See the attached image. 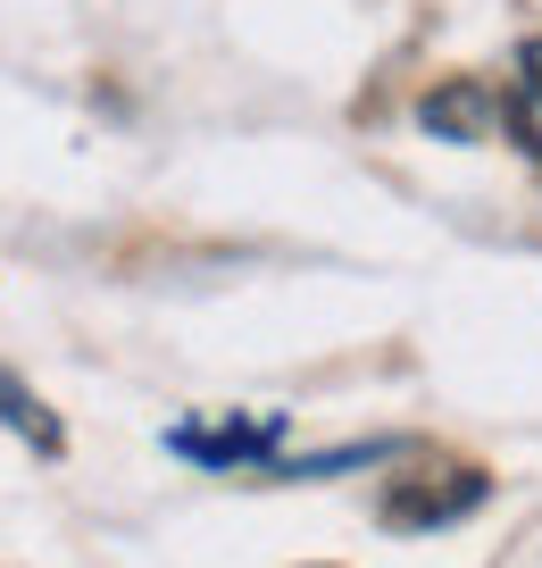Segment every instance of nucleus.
<instances>
[{
  "instance_id": "39448f33",
  "label": "nucleus",
  "mask_w": 542,
  "mask_h": 568,
  "mask_svg": "<svg viewBox=\"0 0 542 568\" xmlns=\"http://www.w3.org/2000/svg\"><path fill=\"white\" fill-rule=\"evenodd\" d=\"M534 109H542V42H525V51H518V118H525V142H534V160H542V125H534Z\"/></svg>"
},
{
  "instance_id": "f03ea898",
  "label": "nucleus",
  "mask_w": 542,
  "mask_h": 568,
  "mask_svg": "<svg viewBox=\"0 0 542 568\" xmlns=\"http://www.w3.org/2000/svg\"><path fill=\"white\" fill-rule=\"evenodd\" d=\"M276 444H284V418L167 426V452H175V460H201V468H276Z\"/></svg>"
},
{
  "instance_id": "20e7f679",
  "label": "nucleus",
  "mask_w": 542,
  "mask_h": 568,
  "mask_svg": "<svg viewBox=\"0 0 542 568\" xmlns=\"http://www.w3.org/2000/svg\"><path fill=\"white\" fill-rule=\"evenodd\" d=\"M0 426H9V435H25L34 452H68V426H59V418H51V409H42L9 368H0Z\"/></svg>"
},
{
  "instance_id": "7ed1b4c3",
  "label": "nucleus",
  "mask_w": 542,
  "mask_h": 568,
  "mask_svg": "<svg viewBox=\"0 0 542 568\" xmlns=\"http://www.w3.org/2000/svg\"><path fill=\"white\" fill-rule=\"evenodd\" d=\"M475 501H484V477L475 468H451V477H401L385 494V527H451V518H468Z\"/></svg>"
},
{
  "instance_id": "f257e3e1",
  "label": "nucleus",
  "mask_w": 542,
  "mask_h": 568,
  "mask_svg": "<svg viewBox=\"0 0 542 568\" xmlns=\"http://www.w3.org/2000/svg\"><path fill=\"white\" fill-rule=\"evenodd\" d=\"M418 125H426V134H442V142H492V134H509V125L525 134L518 101L492 92L484 75H451V84H434L418 101Z\"/></svg>"
}]
</instances>
